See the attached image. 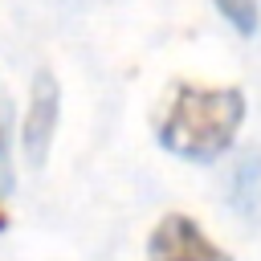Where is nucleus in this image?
Wrapping results in <instances>:
<instances>
[{"mask_svg": "<svg viewBox=\"0 0 261 261\" xmlns=\"http://www.w3.org/2000/svg\"><path fill=\"white\" fill-rule=\"evenodd\" d=\"M245 122V94L237 86H196V82H179L171 86L155 135L163 143V151L192 159V163H212L220 159L237 130Z\"/></svg>", "mask_w": 261, "mask_h": 261, "instance_id": "1", "label": "nucleus"}, {"mask_svg": "<svg viewBox=\"0 0 261 261\" xmlns=\"http://www.w3.org/2000/svg\"><path fill=\"white\" fill-rule=\"evenodd\" d=\"M147 261H232L192 216L167 212L147 237Z\"/></svg>", "mask_w": 261, "mask_h": 261, "instance_id": "2", "label": "nucleus"}, {"mask_svg": "<svg viewBox=\"0 0 261 261\" xmlns=\"http://www.w3.org/2000/svg\"><path fill=\"white\" fill-rule=\"evenodd\" d=\"M53 126H57V82L53 73H37L33 82V94H29V114H24V126H20V143H24V155L29 163H41L49 143H53Z\"/></svg>", "mask_w": 261, "mask_h": 261, "instance_id": "3", "label": "nucleus"}, {"mask_svg": "<svg viewBox=\"0 0 261 261\" xmlns=\"http://www.w3.org/2000/svg\"><path fill=\"white\" fill-rule=\"evenodd\" d=\"M212 4L220 8V16H224L237 33H245V37L257 33V24H261V4H257V0H212Z\"/></svg>", "mask_w": 261, "mask_h": 261, "instance_id": "4", "label": "nucleus"}]
</instances>
